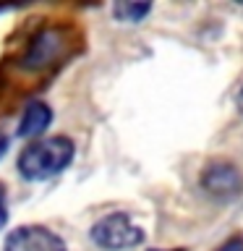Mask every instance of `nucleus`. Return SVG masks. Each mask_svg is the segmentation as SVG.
Returning <instances> with one entry per match:
<instances>
[{
  "mask_svg": "<svg viewBox=\"0 0 243 251\" xmlns=\"http://www.w3.org/2000/svg\"><path fill=\"white\" fill-rule=\"evenodd\" d=\"M73 160V141L68 136H47L31 141L19 154V173L26 180H47L58 176Z\"/></svg>",
  "mask_w": 243,
  "mask_h": 251,
  "instance_id": "obj_1",
  "label": "nucleus"
},
{
  "mask_svg": "<svg viewBox=\"0 0 243 251\" xmlns=\"http://www.w3.org/2000/svg\"><path fill=\"white\" fill-rule=\"evenodd\" d=\"M92 241L105 251H125L144 241V230L128 215L115 212L92 225Z\"/></svg>",
  "mask_w": 243,
  "mask_h": 251,
  "instance_id": "obj_2",
  "label": "nucleus"
},
{
  "mask_svg": "<svg viewBox=\"0 0 243 251\" xmlns=\"http://www.w3.org/2000/svg\"><path fill=\"white\" fill-rule=\"evenodd\" d=\"M201 188L215 199H235L243 191V173L230 162H209L201 173Z\"/></svg>",
  "mask_w": 243,
  "mask_h": 251,
  "instance_id": "obj_3",
  "label": "nucleus"
},
{
  "mask_svg": "<svg viewBox=\"0 0 243 251\" xmlns=\"http://www.w3.org/2000/svg\"><path fill=\"white\" fill-rule=\"evenodd\" d=\"M3 251H66V243L42 225H21L5 238Z\"/></svg>",
  "mask_w": 243,
  "mask_h": 251,
  "instance_id": "obj_4",
  "label": "nucleus"
},
{
  "mask_svg": "<svg viewBox=\"0 0 243 251\" xmlns=\"http://www.w3.org/2000/svg\"><path fill=\"white\" fill-rule=\"evenodd\" d=\"M63 50V42H60V34L58 29H47L42 31L34 42H31V50L26 55V66L29 68H39V66H47L55 55Z\"/></svg>",
  "mask_w": 243,
  "mask_h": 251,
  "instance_id": "obj_5",
  "label": "nucleus"
},
{
  "mask_svg": "<svg viewBox=\"0 0 243 251\" xmlns=\"http://www.w3.org/2000/svg\"><path fill=\"white\" fill-rule=\"evenodd\" d=\"M52 121V110L45 105V102H29L21 113V123H19V136L24 139H34L39 136Z\"/></svg>",
  "mask_w": 243,
  "mask_h": 251,
  "instance_id": "obj_6",
  "label": "nucleus"
},
{
  "mask_svg": "<svg viewBox=\"0 0 243 251\" xmlns=\"http://www.w3.org/2000/svg\"><path fill=\"white\" fill-rule=\"evenodd\" d=\"M149 11H152V5H149V3H118V5L113 8L115 19H121V21H131V24L141 21Z\"/></svg>",
  "mask_w": 243,
  "mask_h": 251,
  "instance_id": "obj_7",
  "label": "nucleus"
},
{
  "mask_svg": "<svg viewBox=\"0 0 243 251\" xmlns=\"http://www.w3.org/2000/svg\"><path fill=\"white\" fill-rule=\"evenodd\" d=\"M8 223V196H5V188L0 186V230L5 227Z\"/></svg>",
  "mask_w": 243,
  "mask_h": 251,
  "instance_id": "obj_8",
  "label": "nucleus"
},
{
  "mask_svg": "<svg viewBox=\"0 0 243 251\" xmlns=\"http://www.w3.org/2000/svg\"><path fill=\"white\" fill-rule=\"evenodd\" d=\"M217 251H243V238H233V241H227L225 246H219Z\"/></svg>",
  "mask_w": 243,
  "mask_h": 251,
  "instance_id": "obj_9",
  "label": "nucleus"
},
{
  "mask_svg": "<svg viewBox=\"0 0 243 251\" xmlns=\"http://www.w3.org/2000/svg\"><path fill=\"white\" fill-rule=\"evenodd\" d=\"M235 102H238V113L243 115V86H241V92H238V100H235Z\"/></svg>",
  "mask_w": 243,
  "mask_h": 251,
  "instance_id": "obj_10",
  "label": "nucleus"
},
{
  "mask_svg": "<svg viewBox=\"0 0 243 251\" xmlns=\"http://www.w3.org/2000/svg\"><path fill=\"white\" fill-rule=\"evenodd\" d=\"M5 147H8V139H5V136H0V157L5 154Z\"/></svg>",
  "mask_w": 243,
  "mask_h": 251,
  "instance_id": "obj_11",
  "label": "nucleus"
}]
</instances>
